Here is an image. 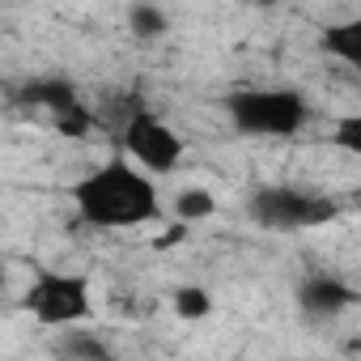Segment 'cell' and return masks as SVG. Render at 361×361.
Listing matches in <instances>:
<instances>
[{
  "mask_svg": "<svg viewBox=\"0 0 361 361\" xmlns=\"http://www.w3.org/2000/svg\"><path fill=\"white\" fill-rule=\"evenodd\" d=\"M77 217L94 230H136L157 217V183L123 157L102 161L73 183Z\"/></svg>",
  "mask_w": 361,
  "mask_h": 361,
  "instance_id": "cell-1",
  "label": "cell"
},
{
  "mask_svg": "<svg viewBox=\"0 0 361 361\" xmlns=\"http://www.w3.org/2000/svg\"><path fill=\"white\" fill-rule=\"evenodd\" d=\"M336 145H340V149H348V153H357V149H361V119H357V115L340 119V128H336Z\"/></svg>",
  "mask_w": 361,
  "mask_h": 361,
  "instance_id": "cell-13",
  "label": "cell"
},
{
  "mask_svg": "<svg viewBox=\"0 0 361 361\" xmlns=\"http://www.w3.org/2000/svg\"><path fill=\"white\" fill-rule=\"evenodd\" d=\"M60 353H64L68 361H115L111 348H106V340H98V336H90V331H68V336L60 340Z\"/></svg>",
  "mask_w": 361,
  "mask_h": 361,
  "instance_id": "cell-10",
  "label": "cell"
},
{
  "mask_svg": "<svg viewBox=\"0 0 361 361\" xmlns=\"http://www.w3.org/2000/svg\"><path fill=\"white\" fill-rule=\"evenodd\" d=\"M226 115L243 136H298L310 123V102L285 85H251L226 94Z\"/></svg>",
  "mask_w": 361,
  "mask_h": 361,
  "instance_id": "cell-2",
  "label": "cell"
},
{
  "mask_svg": "<svg viewBox=\"0 0 361 361\" xmlns=\"http://www.w3.org/2000/svg\"><path fill=\"white\" fill-rule=\"evenodd\" d=\"M217 213V196L209 188H183L174 196V217L183 226H196V221H209Z\"/></svg>",
  "mask_w": 361,
  "mask_h": 361,
  "instance_id": "cell-9",
  "label": "cell"
},
{
  "mask_svg": "<svg viewBox=\"0 0 361 361\" xmlns=\"http://www.w3.org/2000/svg\"><path fill=\"white\" fill-rule=\"evenodd\" d=\"M22 310L43 327H77L94 314L90 276H81V272H39L22 293Z\"/></svg>",
  "mask_w": 361,
  "mask_h": 361,
  "instance_id": "cell-4",
  "label": "cell"
},
{
  "mask_svg": "<svg viewBox=\"0 0 361 361\" xmlns=\"http://www.w3.org/2000/svg\"><path fill=\"white\" fill-rule=\"evenodd\" d=\"M247 217L255 226H264V230L293 234V230H314V226L331 221L336 204L327 196L293 188V183H268V188H255L247 196Z\"/></svg>",
  "mask_w": 361,
  "mask_h": 361,
  "instance_id": "cell-3",
  "label": "cell"
},
{
  "mask_svg": "<svg viewBox=\"0 0 361 361\" xmlns=\"http://www.w3.org/2000/svg\"><path fill=\"white\" fill-rule=\"evenodd\" d=\"M166 26H170V18L157 5H128V30L136 39H157V35H166Z\"/></svg>",
  "mask_w": 361,
  "mask_h": 361,
  "instance_id": "cell-11",
  "label": "cell"
},
{
  "mask_svg": "<svg viewBox=\"0 0 361 361\" xmlns=\"http://www.w3.org/2000/svg\"><path fill=\"white\" fill-rule=\"evenodd\" d=\"M174 314L178 319H209L213 314V293L200 285H183L174 293Z\"/></svg>",
  "mask_w": 361,
  "mask_h": 361,
  "instance_id": "cell-12",
  "label": "cell"
},
{
  "mask_svg": "<svg viewBox=\"0 0 361 361\" xmlns=\"http://www.w3.org/2000/svg\"><path fill=\"white\" fill-rule=\"evenodd\" d=\"M13 102L26 111H47L64 136H81L94 123L90 106L73 90V81H64V77H30V81L13 85Z\"/></svg>",
  "mask_w": 361,
  "mask_h": 361,
  "instance_id": "cell-6",
  "label": "cell"
},
{
  "mask_svg": "<svg viewBox=\"0 0 361 361\" xmlns=\"http://www.w3.org/2000/svg\"><path fill=\"white\" fill-rule=\"evenodd\" d=\"M298 306L306 319H336L348 306H357V289L336 272H310L298 281Z\"/></svg>",
  "mask_w": 361,
  "mask_h": 361,
  "instance_id": "cell-7",
  "label": "cell"
},
{
  "mask_svg": "<svg viewBox=\"0 0 361 361\" xmlns=\"http://www.w3.org/2000/svg\"><path fill=\"white\" fill-rule=\"evenodd\" d=\"M119 140H123V153H128V166H136L140 174H170L178 161H183V136H178L157 111L149 106H136L123 128H119Z\"/></svg>",
  "mask_w": 361,
  "mask_h": 361,
  "instance_id": "cell-5",
  "label": "cell"
},
{
  "mask_svg": "<svg viewBox=\"0 0 361 361\" xmlns=\"http://www.w3.org/2000/svg\"><path fill=\"white\" fill-rule=\"evenodd\" d=\"M319 47L344 64H361V22H340V26H327Z\"/></svg>",
  "mask_w": 361,
  "mask_h": 361,
  "instance_id": "cell-8",
  "label": "cell"
}]
</instances>
